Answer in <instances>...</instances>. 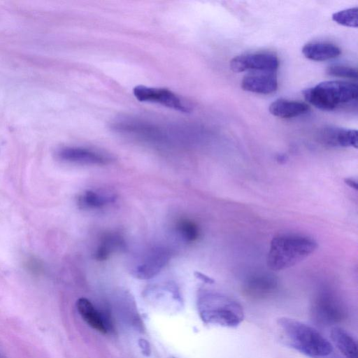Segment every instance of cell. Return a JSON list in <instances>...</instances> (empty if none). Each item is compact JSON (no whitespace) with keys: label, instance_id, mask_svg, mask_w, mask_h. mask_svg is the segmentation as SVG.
Masks as SVG:
<instances>
[{"label":"cell","instance_id":"20","mask_svg":"<svg viewBox=\"0 0 358 358\" xmlns=\"http://www.w3.org/2000/svg\"><path fill=\"white\" fill-rule=\"evenodd\" d=\"M177 229L188 241H194L199 236V230L197 225L188 220H180L177 224Z\"/></svg>","mask_w":358,"mask_h":358},{"label":"cell","instance_id":"1","mask_svg":"<svg viewBox=\"0 0 358 358\" xmlns=\"http://www.w3.org/2000/svg\"><path fill=\"white\" fill-rule=\"evenodd\" d=\"M277 325L286 344L301 354L322 358L333 352L330 342L310 325L287 317L278 318Z\"/></svg>","mask_w":358,"mask_h":358},{"label":"cell","instance_id":"13","mask_svg":"<svg viewBox=\"0 0 358 358\" xmlns=\"http://www.w3.org/2000/svg\"><path fill=\"white\" fill-rule=\"evenodd\" d=\"M76 307L80 315L92 328L103 334L108 331L106 320L88 299H79Z\"/></svg>","mask_w":358,"mask_h":358},{"label":"cell","instance_id":"8","mask_svg":"<svg viewBox=\"0 0 358 358\" xmlns=\"http://www.w3.org/2000/svg\"><path fill=\"white\" fill-rule=\"evenodd\" d=\"M59 159L69 163L90 165L108 164L110 158L99 151L80 147H64L57 152Z\"/></svg>","mask_w":358,"mask_h":358},{"label":"cell","instance_id":"14","mask_svg":"<svg viewBox=\"0 0 358 358\" xmlns=\"http://www.w3.org/2000/svg\"><path fill=\"white\" fill-rule=\"evenodd\" d=\"M309 106L298 101L279 99L269 106L270 113L280 118H292L306 113Z\"/></svg>","mask_w":358,"mask_h":358},{"label":"cell","instance_id":"10","mask_svg":"<svg viewBox=\"0 0 358 358\" xmlns=\"http://www.w3.org/2000/svg\"><path fill=\"white\" fill-rule=\"evenodd\" d=\"M319 140L332 147L357 148V131L335 126H325L319 131Z\"/></svg>","mask_w":358,"mask_h":358},{"label":"cell","instance_id":"3","mask_svg":"<svg viewBox=\"0 0 358 358\" xmlns=\"http://www.w3.org/2000/svg\"><path fill=\"white\" fill-rule=\"evenodd\" d=\"M202 320L211 324L236 327L244 318L241 305L229 296L217 292H203L199 301Z\"/></svg>","mask_w":358,"mask_h":358},{"label":"cell","instance_id":"9","mask_svg":"<svg viewBox=\"0 0 358 358\" xmlns=\"http://www.w3.org/2000/svg\"><path fill=\"white\" fill-rule=\"evenodd\" d=\"M278 280L271 273H259L248 278L244 282L245 294L254 299H263L273 294L277 289Z\"/></svg>","mask_w":358,"mask_h":358},{"label":"cell","instance_id":"2","mask_svg":"<svg viewBox=\"0 0 358 358\" xmlns=\"http://www.w3.org/2000/svg\"><path fill=\"white\" fill-rule=\"evenodd\" d=\"M317 248V243L307 235L287 233L275 236L271 241L266 257L268 267L281 271L297 264Z\"/></svg>","mask_w":358,"mask_h":358},{"label":"cell","instance_id":"4","mask_svg":"<svg viewBox=\"0 0 358 358\" xmlns=\"http://www.w3.org/2000/svg\"><path fill=\"white\" fill-rule=\"evenodd\" d=\"M305 99L317 108L332 110L355 101L358 95L357 84L347 81L322 82L303 91Z\"/></svg>","mask_w":358,"mask_h":358},{"label":"cell","instance_id":"6","mask_svg":"<svg viewBox=\"0 0 358 358\" xmlns=\"http://www.w3.org/2000/svg\"><path fill=\"white\" fill-rule=\"evenodd\" d=\"M133 93L139 101L158 103L182 113L192 110L189 103L168 89L138 85L133 89Z\"/></svg>","mask_w":358,"mask_h":358},{"label":"cell","instance_id":"15","mask_svg":"<svg viewBox=\"0 0 358 358\" xmlns=\"http://www.w3.org/2000/svg\"><path fill=\"white\" fill-rule=\"evenodd\" d=\"M303 55L313 61H325L340 55L341 49L335 44L327 42L308 43L302 48Z\"/></svg>","mask_w":358,"mask_h":358},{"label":"cell","instance_id":"17","mask_svg":"<svg viewBox=\"0 0 358 358\" xmlns=\"http://www.w3.org/2000/svg\"><path fill=\"white\" fill-rule=\"evenodd\" d=\"M124 245V240L120 235L116 234H106L96 250L95 258L98 260L106 259L112 252L123 248Z\"/></svg>","mask_w":358,"mask_h":358},{"label":"cell","instance_id":"5","mask_svg":"<svg viewBox=\"0 0 358 358\" xmlns=\"http://www.w3.org/2000/svg\"><path fill=\"white\" fill-rule=\"evenodd\" d=\"M311 315L315 322L334 325L345 320L347 312L341 301L329 292H322L312 303Z\"/></svg>","mask_w":358,"mask_h":358},{"label":"cell","instance_id":"12","mask_svg":"<svg viewBox=\"0 0 358 358\" xmlns=\"http://www.w3.org/2000/svg\"><path fill=\"white\" fill-rule=\"evenodd\" d=\"M169 255L164 249H157L136 267L134 273L140 278H149L156 275L169 261Z\"/></svg>","mask_w":358,"mask_h":358},{"label":"cell","instance_id":"16","mask_svg":"<svg viewBox=\"0 0 358 358\" xmlns=\"http://www.w3.org/2000/svg\"><path fill=\"white\" fill-rule=\"evenodd\" d=\"M331 338L345 358H357V344L349 332L343 328L334 327L331 331Z\"/></svg>","mask_w":358,"mask_h":358},{"label":"cell","instance_id":"11","mask_svg":"<svg viewBox=\"0 0 358 358\" xmlns=\"http://www.w3.org/2000/svg\"><path fill=\"white\" fill-rule=\"evenodd\" d=\"M241 87L248 92L267 94L277 90L278 80L275 72L251 71L243 77Z\"/></svg>","mask_w":358,"mask_h":358},{"label":"cell","instance_id":"21","mask_svg":"<svg viewBox=\"0 0 358 358\" xmlns=\"http://www.w3.org/2000/svg\"><path fill=\"white\" fill-rule=\"evenodd\" d=\"M326 72L329 76L352 79H357L358 75L357 69L343 65L330 66Z\"/></svg>","mask_w":358,"mask_h":358},{"label":"cell","instance_id":"19","mask_svg":"<svg viewBox=\"0 0 358 358\" xmlns=\"http://www.w3.org/2000/svg\"><path fill=\"white\" fill-rule=\"evenodd\" d=\"M357 7L340 10L332 15V20L341 25L357 28Z\"/></svg>","mask_w":358,"mask_h":358},{"label":"cell","instance_id":"18","mask_svg":"<svg viewBox=\"0 0 358 358\" xmlns=\"http://www.w3.org/2000/svg\"><path fill=\"white\" fill-rule=\"evenodd\" d=\"M114 199V196L88 190L80 196L78 204L82 208H99L113 202Z\"/></svg>","mask_w":358,"mask_h":358},{"label":"cell","instance_id":"7","mask_svg":"<svg viewBox=\"0 0 358 358\" xmlns=\"http://www.w3.org/2000/svg\"><path fill=\"white\" fill-rule=\"evenodd\" d=\"M234 72L268 71L275 72L279 66L278 57L271 53H248L238 55L230 61Z\"/></svg>","mask_w":358,"mask_h":358},{"label":"cell","instance_id":"22","mask_svg":"<svg viewBox=\"0 0 358 358\" xmlns=\"http://www.w3.org/2000/svg\"><path fill=\"white\" fill-rule=\"evenodd\" d=\"M345 182L351 188L357 189V182L355 179L352 178H348L345 179Z\"/></svg>","mask_w":358,"mask_h":358}]
</instances>
